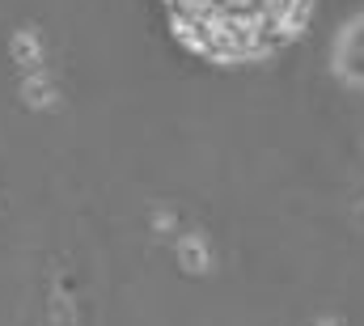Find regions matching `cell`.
Segmentation results:
<instances>
[{
  "mask_svg": "<svg viewBox=\"0 0 364 326\" xmlns=\"http://www.w3.org/2000/svg\"><path fill=\"white\" fill-rule=\"evenodd\" d=\"M182 51L208 64H255L296 43L314 0H161Z\"/></svg>",
  "mask_w": 364,
  "mask_h": 326,
  "instance_id": "1",
  "label": "cell"
}]
</instances>
